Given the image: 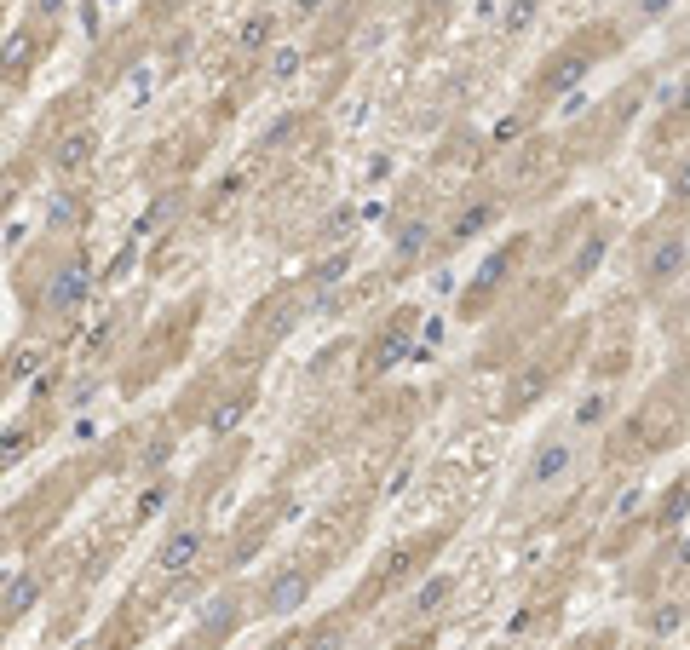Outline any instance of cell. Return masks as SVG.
Returning a JSON list of instances; mask_svg holds the SVG:
<instances>
[{
	"mask_svg": "<svg viewBox=\"0 0 690 650\" xmlns=\"http://www.w3.org/2000/svg\"><path fill=\"white\" fill-rule=\"evenodd\" d=\"M685 259H690V236L685 231L656 236V242L644 248V259H639V282H644V288H667V282H679Z\"/></svg>",
	"mask_w": 690,
	"mask_h": 650,
	"instance_id": "obj_1",
	"label": "cell"
},
{
	"mask_svg": "<svg viewBox=\"0 0 690 650\" xmlns=\"http://www.w3.org/2000/svg\"><path fill=\"white\" fill-rule=\"evenodd\" d=\"M311 587H317V576H311V570H299V564L276 570V576L265 581V593H259V616H294L299 604L311 599Z\"/></svg>",
	"mask_w": 690,
	"mask_h": 650,
	"instance_id": "obj_2",
	"label": "cell"
},
{
	"mask_svg": "<svg viewBox=\"0 0 690 650\" xmlns=\"http://www.w3.org/2000/svg\"><path fill=\"white\" fill-rule=\"evenodd\" d=\"M202 553H207V530H202V524H179V530L161 541L156 570L167 581H179V576H190V570H196V558H202Z\"/></svg>",
	"mask_w": 690,
	"mask_h": 650,
	"instance_id": "obj_3",
	"label": "cell"
},
{
	"mask_svg": "<svg viewBox=\"0 0 690 650\" xmlns=\"http://www.w3.org/2000/svg\"><path fill=\"white\" fill-rule=\"evenodd\" d=\"M575 466V443L570 438H547L535 455H529V472H524V489H547L558 484L564 472Z\"/></svg>",
	"mask_w": 690,
	"mask_h": 650,
	"instance_id": "obj_4",
	"label": "cell"
},
{
	"mask_svg": "<svg viewBox=\"0 0 690 650\" xmlns=\"http://www.w3.org/2000/svg\"><path fill=\"white\" fill-rule=\"evenodd\" d=\"M512 265H518V242H506V248H495V254L483 259L478 277H472V294H466V311H478V305L489 300L495 288H501V277L512 271Z\"/></svg>",
	"mask_w": 690,
	"mask_h": 650,
	"instance_id": "obj_5",
	"label": "cell"
},
{
	"mask_svg": "<svg viewBox=\"0 0 690 650\" xmlns=\"http://www.w3.org/2000/svg\"><path fill=\"white\" fill-rule=\"evenodd\" d=\"M81 294H87V271H81V265H64V271L52 277V288H46V311H58V317H64V311L81 305Z\"/></svg>",
	"mask_w": 690,
	"mask_h": 650,
	"instance_id": "obj_6",
	"label": "cell"
},
{
	"mask_svg": "<svg viewBox=\"0 0 690 650\" xmlns=\"http://www.w3.org/2000/svg\"><path fill=\"white\" fill-rule=\"evenodd\" d=\"M495 202H472V208L460 213L455 225H449V236H443V248H466V242H472V236L478 231H489V225H495Z\"/></svg>",
	"mask_w": 690,
	"mask_h": 650,
	"instance_id": "obj_7",
	"label": "cell"
},
{
	"mask_svg": "<svg viewBox=\"0 0 690 650\" xmlns=\"http://www.w3.org/2000/svg\"><path fill=\"white\" fill-rule=\"evenodd\" d=\"M35 599H41V576H35V570H23V576L6 581V627L18 622V616H29Z\"/></svg>",
	"mask_w": 690,
	"mask_h": 650,
	"instance_id": "obj_8",
	"label": "cell"
},
{
	"mask_svg": "<svg viewBox=\"0 0 690 650\" xmlns=\"http://www.w3.org/2000/svg\"><path fill=\"white\" fill-rule=\"evenodd\" d=\"M409 323H414V317H397V328L374 340V357H368V374H380V369H386V363H397V357L409 351Z\"/></svg>",
	"mask_w": 690,
	"mask_h": 650,
	"instance_id": "obj_9",
	"label": "cell"
},
{
	"mask_svg": "<svg viewBox=\"0 0 690 650\" xmlns=\"http://www.w3.org/2000/svg\"><path fill=\"white\" fill-rule=\"evenodd\" d=\"M426 236H432V225H426V219H409V225L397 231V242H391V265L403 271L409 259H420V254H426Z\"/></svg>",
	"mask_w": 690,
	"mask_h": 650,
	"instance_id": "obj_10",
	"label": "cell"
},
{
	"mask_svg": "<svg viewBox=\"0 0 690 650\" xmlns=\"http://www.w3.org/2000/svg\"><path fill=\"white\" fill-rule=\"evenodd\" d=\"M230 627H236V599H219V610H213V622H202V633H196V645L213 650L230 639Z\"/></svg>",
	"mask_w": 690,
	"mask_h": 650,
	"instance_id": "obj_11",
	"label": "cell"
},
{
	"mask_svg": "<svg viewBox=\"0 0 690 650\" xmlns=\"http://www.w3.org/2000/svg\"><path fill=\"white\" fill-rule=\"evenodd\" d=\"M87 162H92V133H87V127L64 133V139H58V167L75 173V167H87Z\"/></svg>",
	"mask_w": 690,
	"mask_h": 650,
	"instance_id": "obj_12",
	"label": "cell"
},
{
	"mask_svg": "<svg viewBox=\"0 0 690 650\" xmlns=\"http://www.w3.org/2000/svg\"><path fill=\"white\" fill-rule=\"evenodd\" d=\"M345 645V616H328V622L311 627V639H299V650H340Z\"/></svg>",
	"mask_w": 690,
	"mask_h": 650,
	"instance_id": "obj_13",
	"label": "cell"
},
{
	"mask_svg": "<svg viewBox=\"0 0 690 650\" xmlns=\"http://www.w3.org/2000/svg\"><path fill=\"white\" fill-rule=\"evenodd\" d=\"M604 415H610V392H593L575 403V426L581 432H593V426H604Z\"/></svg>",
	"mask_w": 690,
	"mask_h": 650,
	"instance_id": "obj_14",
	"label": "cell"
},
{
	"mask_svg": "<svg viewBox=\"0 0 690 650\" xmlns=\"http://www.w3.org/2000/svg\"><path fill=\"white\" fill-rule=\"evenodd\" d=\"M604 248H610V236H587V248H581V254L570 259V277H575V282H581V277H593V265L604 259Z\"/></svg>",
	"mask_w": 690,
	"mask_h": 650,
	"instance_id": "obj_15",
	"label": "cell"
},
{
	"mask_svg": "<svg viewBox=\"0 0 690 650\" xmlns=\"http://www.w3.org/2000/svg\"><path fill=\"white\" fill-rule=\"evenodd\" d=\"M248 403H253L248 392H242V397H230V403H219V409H213V415H207V426H213V432H230V426H236V420L248 415Z\"/></svg>",
	"mask_w": 690,
	"mask_h": 650,
	"instance_id": "obj_16",
	"label": "cell"
},
{
	"mask_svg": "<svg viewBox=\"0 0 690 650\" xmlns=\"http://www.w3.org/2000/svg\"><path fill=\"white\" fill-rule=\"evenodd\" d=\"M685 507H690V484H679V489H673V495L662 501V507H656V524H662V530H673V524L685 518Z\"/></svg>",
	"mask_w": 690,
	"mask_h": 650,
	"instance_id": "obj_17",
	"label": "cell"
},
{
	"mask_svg": "<svg viewBox=\"0 0 690 650\" xmlns=\"http://www.w3.org/2000/svg\"><path fill=\"white\" fill-rule=\"evenodd\" d=\"M351 271V254H334V259H322L317 271H311V288H334V282Z\"/></svg>",
	"mask_w": 690,
	"mask_h": 650,
	"instance_id": "obj_18",
	"label": "cell"
},
{
	"mask_svg": "<svg viewBox=\"0 0 690 650\" xmlns=\"http://www.w3.org/2000/svg\"><path fill=\"white\" fill-rule=\"evenodd\" d=\"M667 202H679V208H690V156L673 173H667Z\"/></svg>",
	"mask_w": 690,
	"mask_h": 650,
	"instance_id": "obj_19",
	"label": "cell"
},
{
	"mask_svg": "<svg viewBox=\"0 0 690 650\" xmlns=\"http://www.w3.org/2000/svg\"><path fill=\"white\" fill-rule=\"evenodd\" d=\"M167 495H173V489H167V478H161V484H150L144 495H138L133 518H156V507H167Z\"/></svg>",
	"mask_w": 690,
	"mask_h": 650,
	"instance_id": "obj_20",
	"label": "cell"
},
{
	"mask_svg": "<svg viewBox=\"0 0 690 650\" xmlns=\"http://www.w3.org/2000/svg\"><path fill=\"white\" fill-rule=\"evenodd\" d=\"M650 627H656V633H673V627H685V604L667 599L662 610H650Z\"/></svg>",
	"mask_w": 690,
	"mask_h": 650,
	"instance_id": "obj_21",
	"label": "cell"
},
{
	"mask_svg": "<svg viewBox=\"0 0 690 650\" xmlns=\"http://www.w3.org/2000/svg\"><path fill=\"white\" fill-rule=\"evenodd\" d=\"M18 64L29 70V35H12V41H6V75H18Z\"/></svg>",
	"mask_w": 690,
	"mask_h": 650,
	"instance_id": "obj_22",
	"label": "cell"
},
{
	"mask_svg": "<svg viewBox=\"0 0 690 650\" xmlns=\"http://www.w3.org/2000/svg\"><path fill=\"white\" fill-rule=\"evenodd\" d=\"M449 599V581L437 576V581H426V587H420V599H414V610H437V604Z\"/></svg>",
	"mask_w": 690,
	"mask_h": 650,
	"instance_id": "obj_23",
	"label": "cell"
},
{
	"mask_svg": "<svg viewBox=\"0 0 690 650\" xmlns=\"http://www.w3.org/2000/svg\"><path fill=\"white\" fill-rule=\"evenodd\" d=\"M265 41H271V18H253V24L248 29H242V47H265Z\"/></svg>",
	"mask_w": 690,
	"mask_h": 650,
	"instance_id": "obj_24",
	"label": "cell"
},
{
	"mask_svg": "<svg viewBox=\"0 0 690 650\" xmlns=\"http://www.w3.org/2000/svg\"><path fill=\"white\" fill-rule=\"evenodd\" d=\"M529 18H535V0H512V12H506V29L518 35V29L529 24Z\"/></svg>",
	"mask_w": 690,
	"mask_h": 650,
	"instance_id": "obj_25",
	"label": "cell"
},
{
	"mask_svg": "<svg viewBox=\"0 0 690 650\" xmlns=\"http://www.w3.org/2000/svg\"><path fill=\"white\" fill-rule=\"evenodd\" d=\"M667 6H673V0H639V12H644V18H662Z\"/></svg>",
	"mask_w": 690,
	"mask_h": 650,
	"instance_id": "obj_26",
	"label": "cell"
},
{
	"mask_svg": "<svg viewBox=\"0 0 690 650\" xmlns=\"http://www.w3.org/2000/svg\"><path fill=\"white\" fill-rule=\"evenodd\" d=\"M35 12H41V18H58V12H64V0H35Z\"/></svg>",
	"mask_w": 690,
	"mask_h": 650,
	"instance_id": "obj_27",
	"label": "cell"
},
{
	"mask_svg": "<svg viewBox=\"0 0 690 650\" xmlns=\"http://www.w3.org/2000/svg\"><path fill=\"white\" fill-rule=\"evenodd\" d=\"M299 12H305V18H311V12H322V0H294Z\"/></svg>",
	"mask_w": 690,
	"mask_h": 650,
	"instance_id": "obj_28",
	"label": "cell"
},
{
	"mask_svg": "<svg viewBox=\"0 0 690 650\" xmlns=\"http://www.w3.org/2000/svg\"><path fill=\"white\" fill-rule=\"evenodd\" d=\"M265 650H299V639H276V645H265Z\"/></svg>",
	"mask_w": 690,
	"mask_h": 650,
	"instance_id": "obj_29",
	"label": "cell"
}]
</instances>
